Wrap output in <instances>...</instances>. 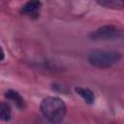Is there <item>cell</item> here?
Segmentation results:
<instances>
[{"instance_id": "6da1fadb", "label": "cell", "mask_w": 124, "mask_h": 124, "mask_svg": "<svg viewBox=\"0 0 124 124\" xmlns=\"http://www.w3.org/2000/svg\"><path fill=\"white\" fill-rule=\"evenodd\" d=\"M40 108L43 115L52 123L62 122L67 113L65 102L62 99L54 96H49L43 99Z\"/></svg>"}, {"instance_id": "5b68a950", "label": "cell", "mask_w": 124, "mask_h": 124, "mask_svg": "<svg viewBox=\"0 0 124 124\" xmlns=\"http://www.w3.org/2000/svg\"><path fill=\"white\" fill-rule=\"evenodd\" d=\"M98 5L110 9V10H123L124 9V0H96Z\"/></svg>"}, {"instance_id": "8992f818", "label": "cell", "mask_w": 124, "mask_h": 124, "mask_svg": "<svg viewBox=\"0 0 124 124\" xmlns=\"http://www.w3.org/2000/svg\"><path fill=\"white\" fill-rule=\"evenodd\" d=\"M5 97L11 101H13L15 103V105L22 109L25 108V102H24V99L20 96V94L17 92V91H15V90H8L6 93H5Z\"/></svg>"}, {"instance_id": "52a82bcc", "label": "cell", "mask_w": 124, "mask_h": 124, "mask_svg": "<svg viewBox=\"0 0 124 124\" xmlns=\"http://www.w3.org/2000/svg\"><path fill=\"white\" fill-rule=\"evenodd\" d=\"M75 91L78 95H79L85 103L91 105L94 103L95 101V95L93 93V91H91L90 89L88 88H84V87H80V86H78V87H75Z\"/></svg>"}, {"instance_id": "277c9868", "label": "cell", "mask_w": 124, "mask_h": 124, "mask_svg": "<svg viewBox=\"0 0 124 124\" xmlns=\"http://www.w3.org/2000/svg\"><path fill=\"white\" fill-rule=\"evenodd\" d=\"M42 8V2L40 0H29L21 7V14L28 16L29 17L36 18L40 15V10Z\"/></svg>"}, {"instance_id": "7a4b0ae2", "label": "cell", "mask_w": 124, "mask_h": 124, "mask_svg": "<svg viewBox=\"0 0 124 124\" xmlns=\"http://www.w3.org/2000/svg\"><path fill=\"white\" fill-rule=\"evenodd\" d=\"M121 59V54L117 51L113 50H101L95 49L89 52L87 60L89 64L96 68H109L116 63H118Z\"/></svg>"}, {"instance_id": "3957f363", "label": "cell", "mask_w": 124, "mask_h": 124, "mask_svg": "<svg viewBox=\"0 0 124 124\" xmlns=\"http://www.w3.org/2000/svg\"><path fill=\"white\" fill-rule=\"evenodd\" d=\"M118 33L119 31L115 26L105 25L91 32L89 37L91 40L94 41H107V40H112L113 38L117 37Z\"/></svg>"}, {"instance_id": "ba28073f", "label": "cell", "mask_w": 124, "mask_h": 124, "mask_svg": "<svg viewBox=\"0 0 124 124\" xmlns=\"http://www.w3.org/2000/svg\"><path fill=\"white\" fill-rule=\"evenodd\" d=\"M11 114H12V109L10 105L5 102H2L0 107V118L3 121H9L11 119Z\"/></svg>"}]
</instances>
